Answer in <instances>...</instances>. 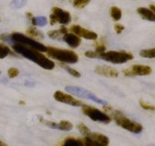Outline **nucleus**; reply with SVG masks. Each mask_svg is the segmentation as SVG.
<instances>
[{"label":"nucleus","mask_w":155,"mask_h":146,"mask_svg":"<svg viewBox=\"0 0 155 146\" xmlns=\"http://www.w3.org/2000/svg\"><path fill=\"white\" fill-rule=\"evenodd\" d=\"M12 46L13 50L17 53L21 54L26 59L35 62L44 69L51 70L55 66V64L53 61L48 59L45 55L42 54L38 50L30 48V47H27L23 44L20 43H13L12 44Z\"/></svg>","instance_id":"nucleus-1"},{"label":"nucleus","mask_w":155,"mask_h":146,"mask_svg":"<svg viewBox=\"0 0 155 146\" xmlns=\"http://www.w3.org/2000/svg\"><path fill=\"white\" fill-rule=\"evenodd\" d=\"M86 57L91 59H101L114 64H123L133 59L132 53L126 51H107L98 53L96 51H87L85 53Z\"/></svg>","instance_id":"nucleus-2"},{"label":"nucleus","mask_w":155,"mask_h":146,"mask_svg":"<svg viewBox=\"0 0 155 146\" xmlns=\"http://www.w3.org/2000/svg\"><path fill=\"white\" fill-rule=\"evenodd\" d=\"M46 53L49 57L64 63L74 64L79 60L77 53L71 50L49 47H47Z\"/></svg>","instance_id":"nucleus-3"},{"label":"nucleus","mask_w":155,"mask_h":146,"mask_svg":"<svg viewBox=\"0 0 155 146\" xmlns=\"http://www.w3.org/2000/svg\"><path fill=\"white\" fill-rule=\"evenodd\" d=\"M10 39L12 43L11 44L13 43H20L29 47L30 48H33L34 50H38L39 52H46L47 47L42 44L41 43L37 42L25 35L22 34L21 33H12V34H9Z\"/></svg>","instance_id":"nucleus-4"},{"label":"nucleus","mask_w":155,"mask_h":146,"mask_svg":"<svg viewBox=\"0 0 155 146\" xmlns=\"http://www.w3.org/2000/svg\"><path fill=\"white\" fill-rule=\"evenodd\" d=\"M114 118L116 123L120 127L124 128V129L133 132V133H140L143 129V127L139 123L133 121L127 117L124 116L120 113L119 111H114Z\"/></svg>","instance_id":"nucleus-5"},{"label":"nucleus","mask_w":155,"mask_h":146,"mask_svg":"<svg viewBox=\"0 0 155 146\" xmlns=\"http://www.w3.org/2000/svg\"><path fill=\"white\" fill-rule=\"evenodd\" d=\"M65 90L69 93H71V94L77 96V97L88 99V100H92V101L95 102L96 103H100V104L102 105H107V102L106 100L99 98L96 95L92 94L91 91H88V90L85 89V88L77 86H67L65 88Z\"/></svg>","instance_id":"nucleus-6"},{"label":"nucleus","mask_w":155,"mask_h":146,"mask_svg":"<svg viewBox=\"0 0 155 146\" xmlns=\"http://www.w3.org/2000/svg\"><path fill=\"white\" fill-rule=\"evenodd\" d=\"M82 109H83V113L87 116L88 117H89L93 121L99 122V123H105V124L109 123L111 121V119L108 115L101 112L97 108L93 107V106L83 105Z\"/></svg>","instance_id":"nucleus-7"},{"label":"nucleus","mask_w":155,"mask_h":146,"mask_svg":"<svg viewBox=\"0 0 155 146\" xmlns=\"http://www.w3.org/2000/svg\"><path fill=\"white\" fill-rule=\"evenodd\" d=\"M71 21V16L67 11L62 10L58 7L52 9V14L50 15V24L54 25L56 23L61 24H68Z\"/></svg>","instance_id":"nucleus-8"},{"label":"nucleus","mask_w":155,"mask_h":146,"mask_svg":"<svg viewBox=\"0 0 155 146\" xmlns=\"http://www.w3.org/2000/svg\"><path fill=\"white\" fill-rule=\"evenodd\" d=\"M152 71V69L148 65H134L130 68H127L124 71V74L127 77L132 76H144L148 75Z\"/></svg>","instance_id":"nucleus-9"},{"label":"nucleus","mask_w":155,"mask_h":146,"mask_svg":"<svg viewBox=\"0 0 155 146\" xmlns=\"http://www.w3.org/2000/svg\"><path fill=\"white\" fill-rule=\"evenodd\" d=\"M54 98L58 102L66 103V104L71 105L74 106H83V103L80 100L74 98L71 95L68 94L63 93L61 91H57L54 94Z\"/></svg>","instance_id":"nucleus-10"},{"label":"nucleus","mask_w":155,"mask_h":146,"mask_svg":"<svg viewBox=\"0 0 155 146\" xmlns=\"http://www.w3.org/2000/svg\"><path fill=\"white\" fill-rule=\"evenodd\" d=\"M71 31L73 32L74 34L77 35L80 37L85 38L87 40H95L98 38V34L92 30H87L84 27H80V25H73L71 27Z\"/></svg>","instance_id":"nucleus-11"},{"label":"nucleus","mask_w":155,"mask_h":146,"mask_svg":"<svg viewBox=\"0 0 155 146\" xmlns=\"http://www.w3.org/2000/svg\"><path fill=\"white\" fill-rule=\"evenodd\" d=\"M39 120H40L41 123H44V124L52 128V129H60V130L62 131H70L73 129L72 123L69 121H67V120H62L59 123H56L54 122H51L44 120L43 118H40Z\"/></svg>","instance_id":"nucleus-12"},{"label":"nucleus","mask_w":155,"mask_h":146,"mask_svg":"<svg viewBox=\"0 0 155 146\" xmlns=\"http://www.w3.org/2000/svg\"><path fill=\"white\" fill-rule=\"evenodd\" d=\"M95 71L98 75L107 78H117L119 75V71L110 66H97Z\"/></svg>","instance_id":"nucleus-13"},{"label":"nucleus","mask_w":155,"mask_h":146,"mask_svg":"<svg viewBox=\"0 0 155 146\" xmlns=\"http://www.w3.org/2000/svg\"><path fill=\"white\" fill-rule=\"evenodd\" d=\"M62 39H63L64 41H65V43H67V44L69 47H72V48H77L80 45V43H81L80 38L77 35L72 33H65L62 36Z\"/></svg>","instance_id":"nucleus-14"},{"label":"nucleus","mask_w":155,"mask_h":146,"mask_svg":"<svg viewBox=\"0 0 155 146\" xmlns=\"http://www.w3.org/2000/svg\"><path fill=\"white\" fill-rule=\"evenodd\" d=\"M86 137H88V138H91L92 140L97 141V142L101 143L104 145L108 146L109 144V138L103 134L95 133V132H92L91 131H89V133L86 135Z\"/></svg>","instance_id":"nucleus-15"},{"label":"nucleus","mask_w":155,"mask_h":146,"mask_svg":"<svg viewBox=\"0 0 155 146\" xmlns=\"http://www.w3.org/2000/svg\"><path fill=\"white\" fill-rule=\"evenodd\" d=\"M137 12L143 19L150 21H155V13L150 9L141 7L137 9Z\"/></svg>","instance_id":"nucleus-16"},{"label":"nucleus","mask_w":155,"mask_h":146,"mask_svg":"<svg viewBox=\"0 0 155 146\" xmlns=\"http://www.w3.org/2000/svg\"><path fill=\"white\" fill-rule=\"evenodd\" d=\"M68 29L62 26L60 30H54L48 31V35L50 38L53 40H60L61 37H62L61 35H64L65 33H68Z\"/></svg>","instance_id":"nucleus-17"},{"label":"nucleus","mask_w":155,"mask_h":146,"mask_svg":"<svg viewBox=\"0 0 155 146\" xmlns=\"http://www.w3.org/2000/svg\"><path fill=\"white\" fill-rule=\"evenodd\" d=\"M61 146H85L83 141L75 138H68L63 141Z\"/></svg>","instance_id":"nucleus-18"},{"label":"nucleus","mask_w":155,"mask_h":146,"mask_svg":"<svg viewBox=\"0 0 155 146\" xmlns=\"http://www.w3.org/2000/svg\"><path fill=\"white\" fill-rule=\"evenodd\" d=\"M32 24L34 26H39V27H44L46 25L47 18L45 16H37V17H33L31 18Z\"/></svg>","instance_id":"nucleus-19"},{"label":"nucleus","mask_w":155,"mask_h":146,"mask_svg":"<svg viewBox=\"0 0 155 146\" xmlns=\"http://www.w3.org/2000/svg\"><path fill=\"white\" fill-rule=\"evenodd\" d=\"M27 33L29 36H33V37L36 38V39H42V38L44 37L43 33L41 32L40 30H38V29H36V27H30V28L27 30Z\"/></svg>","instance_id":"nucleus-20"},{"label":"nucleus","mask_w":155,"mask_h":146,"mask_svg":"<svg viewBox=\"0 0 155 146\" xmlns=\"http://www.w3.org/2000/svg\"><path fill=\"white\" fill-rule=\"evenodd\" d=\"M110 16L114 21H119L122 17V11L116 6L110 8Z\"/></svg>","instance_id":"nucleus-21"},{"label":"nucleus","mask_w":155,"mask_h":146,"mask_svg":"<svg viewBox=\"0 0 155 146\" xmlns=\"http://www.w3.org/2000/svg\"><path fill=\"white\" fill-rule=\"evenodd\" d=\"M27 2V0H12L10 4L11 8L14 9H20L25 6Z\"/></svg>","instance_id":"nucleus-22"},{"label":"nucleus","mask_w":155,"mask_h":146,"mask_svg":"<svg viewBox=\"0 0 155 146\" xmlns=\"http://www.w3.org/2000/svg\"><path fill=\"white\" fill-rule=\"evenodd\" d=\"M140 56L144 58H148V59H152L155 58V47L153 49L149 50H143L140 52Z\"/></svg>","instance_id":"nucleus-23"},{"label":"nucleus","mask_w":155,"mask_h":146,"mask_svg":"<svg viewBox=\"0 0 155 146\" xmlns=\"http://www.w3.org/2000/svg\"><path fill=\"white\" fill-rule=\"evenodd\" d=\"M61 67L64 68V69L66 70V71H68L70 75H71L74 76V77H75V78L81 77V75H80V73L78 71L74 69V68H72L71 67L68 66V65H67L66 64H61Z\"/></svg>","instance_id":"nucleus-24"},{"label":"nucleus","mask_w":155,"mask_h":146,"mask_svg":"<svg viewBox=\"0 0 155 146\" xmlns=\"http://www.w3.org/2000/svg\"><path fill=\"white\" fill-rule=\"evenodd\" d=\"M95 51L98 53H102V52H105L106 46H105V40L104 38H101L98 42L95 43Z\"/></svg>","instance_id":"nucleus-25"},{"label":"nucleus","mask_w":155,"mask_h":146,"mask_svg":"<svg viewBox=\"0 0 155 146\" xmlns=\"http://www.w3.org/2000/svg\"><path fill=\"white\" fill-rule=\"evenodd\" d=\"M12 52H11V50L8 47L0 43V59L7 57Z\"/></svg>","instance_id":"nucleus-26"},{"label":"nucleus","mask_w":155,"mask_h":146,"mask_svg":"<svg viewBox=\"0 0 155 146\" xmlns=\"http://www.w3.org/2000/svg\"><path fill=\"white\" fill-rule=\"evenodd\" d=\"M90 0H73L74 6L78 9H83L85 6L87 5Z\"/></svg>","instance_id":"nucleus-27"},{"label":"nucleus","mask_w":155,"mask_h":146,"mask_svg":"<svg viewBox=\"0 0 155 146\" xmlns=\"http://www.w3.org/2000/svg\"><path fill=\"white\" fill-rule=\"evenodd\" d=\"M84 144L85 146H106L101 144V143L93 141V140L88 138V137H86V138H84Z\"/></svg>","instance_id":"nucleus-28"},{"label":"nucleus","mask_w":155,"mask_h":146,"mask_svg":"<svg viewBox=\"0 0 155 146\" xmlns=\"http://www.w3.org/2000/svg\"><path fill=\"white\" fill-rule=\"evenodd\" d=\"M8 77L10 78H16L17 76L19 75V70L17 68H10L8 70Z\"/></svg>","instance_id":"nucleus-29"},{"label":"nucleus","mask_w":155,"mask_h":146,"mask_svg":"<svg viewBox=\"0 0 155 146\" xmlns=\"http://www.w3.org/2000/svg\"><path fill=\"white\" fill-rule=\"evenodd\" d=\"M78 129L79 130H80V132H81L83 135H85V136H86V135L89 133V131H90L89 129V128H88L86 125L83 124V123H80V124L78 125Z\"/></svg>","instance_id":"nucleus-30"},{"label":"nucleus","mask_w":155,"mask_h":146,"mask_svg":"<svg viewBox=\"0 0 155 146\" xmlns=\"http://www.w3.org/2000/svg\"><path fill=\"white\" fill-rule=\"evenodd\" d=\"M114 29H115V30H116L117 33L120 34V33H122L123 30L125 29V27L120 24H116L114 25Z\"/></svg>","instance_id":"nucleus-31"},{"label":"nucleus","mask_w":155,"mask_h":146,"mask_svg":"<svg viewBox=\"0 0 155 146\" xmlns=\"http://www.w3.org/2000/svg\"><path fill=\"white\" fill-rule=\"evenodd\" d=\"M150 10L152 11L153 12L155 13V5H150Z\"/></svg>","instance_id":"nucleus-32"},{"label":"nucleus","mask_w":155,"mask_h":146,"mask_svg":"<svg viewBox=\"0 0 155 146\" xmlns=\"http://www.w3.org/2000/svg\"><path fill=\"white\" fill-rule=\"evenodd\" d=\"M27 17L28 18H30V19L33 18V16H32V14L30 13V12H28V13H27Z\"/></svg>","instance_id":"nucleus-33"},{"label":"nucleus","mask_w":155,"mask_h":146,"mask_svg":"<svg viewBox=\"0 0 155 146\" xmlns=\"http://www.w3.org/2000/svg\"><path fill=\"white\" fill-rule=\"evenodd\" d=\"M0 146H8V144H6L5 143H4L3 141H0Z\"/></svg>","instance_id":"nucleus-34"},{"label":"nucleus","mask_w":155,"mask_h":146,"mask_svg":"<svg viewBox=\"0 0 155 146\" xmlns=\"http://www.w3.org/2000/svg\"><path fill=\"white\" fill-rule=\"evenodd\" d=\"M147 146H155V144H148Z\"/></svg>","instance_id":"nucleus-35"},{"label":"nucleus","mask_w":155,"mask_h":146,"mask_svg":"<svg viewBox=\"0 0 155 146\" xmlns=\"http://www.w3.org/2000/svg\"><path fill=\"white\" fill-rule=\"evenodd\" d=\"M152 110H154V111H155V106H153V109H152Z\"/></svg>","instance_id":"nucleus-36"},{"label":"nucleus","mask_w":155,"mask_h":146,"mask_svg":"<svg viewBox=\"0 0 155 146\" xmlns=\"http://www.w3.org/2000/svg\"><path fill=\"white\" fill-rule=\"evenodd\" d=\"M0 74H1V71H0Z\"/></svg>","instance_id":"nucleus-37"},{"label":"nucleus","mask_w":155,"mask_h":146,"mask_svg":"<svg viewBox=\"0 0 155 146\" xmlns=\"http://www.w3.org/2000/svg\"><path fill=\"white\" fill-rule=\"evenodd\" d=\"M61 1H63V0H61Z\"/></svg>","instance_id":"nucleus-38"},{"label":"nucleus","mask_w":155,"mask_h":146,"mask_svg":"<svg viewBox=\"0 0 155 146\" xmlns=\"http://www.w3.org/2000/svg\"><path fill=\"white\" fill-rule=\"evenodd\" d=\"M0 21H1V19H0Z\"/></svg>","instance_id":"nucleus-39"}]
</instances>
